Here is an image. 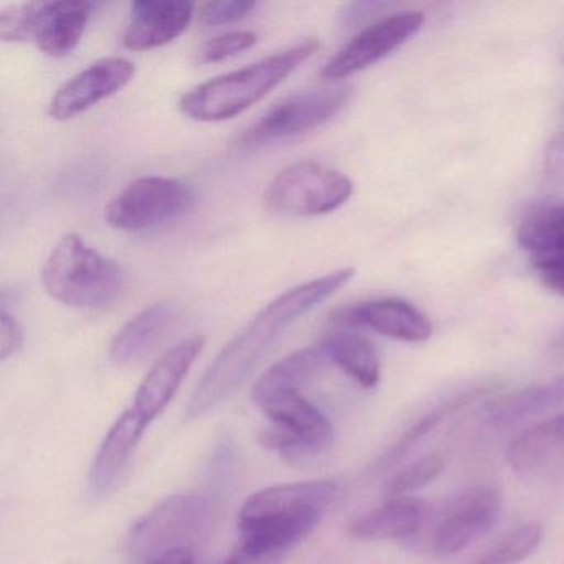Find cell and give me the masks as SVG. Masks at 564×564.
<instances>
[{"label": "cell", "instance_id": "6da1fadb", "mask_svg": "<svg viewBox=\"0 0 564 564\" xmlns=\"http://www.w3.org/2000/svg\"><path fill=\"white\" fill-rule=\"evenodd\" d=\"M355 275L352 269L336 270L325 276L310 280L286 290L263 306L249 325L230 339L204 372L199 384L187 402L184 417L187 421L203 417L229 399L243 384L256 366L265 358L273 343L300 316L335 295Z\"/></svg>", "mask_w": 564, "mask_h": 564}, {"label": "cell", "instance_id": "7a4b0ae2", "mask_svg": "<svg viewBox=\"0 0 564 564\" xmlns=\"http://www.w3.org/2000/svg\"><path fill=\"white\" fill-rule=\"evenodd\" d=\"M338 497L339 484L332 478L263 488L240 508V541L290 554Z\"/></svg>", "mask_w": 564, "mask_h": 564}, {"label": "cell", "instance_id": "3957f363", "mask_svg": "<svg viewBox=\"0 0 564 564\" xmlns=\"http://www.w3.org/2000/svg\"><path fill=\"white\" fill-rule=\"evenodd\" d=\"M318 48V42L308 39L256 64L197 85L181 98V110L197 121L230 120L259 104Z\"/></svg>", "mask_w": 564, "mask_h": 564}, {"label": "cell", "instance_id": "277c9868", "mask_svg": "<svg viewBox=\"0 0 564 564\" xmlns=\"http://www.w3.org/2000/svg\"><path fill=\"white\" fill-rule=\"evenodd\" d=\"M52 299L74 308H107L127 289V275L115 260L68 234L48 253L42 269Z\"/></svg>", "mask_w": 564, "mask_h": 564}, {"label": "cell", "instance_id": "5b68a950", "mask_svg": "<svg viewBox=\"0 0 564 564\" xmlns=\"http://www.w3.org/2000/svg\"><path fill=\"white\" fill-rule=\"evenodd\" d=\"M217 503L209 495H174L143 514L128 533L127 547L137 563L174 551H197L216 523Z\"/></svg>", "mask_w": 564, "mask_h": 564}, {"label": "cell", "instance_id": "8992f818", "mask_svg": "<svg viewBox=\"0 0 564 564\" xmlns=\"http://www.w3.org/2000/svg\"><path fill=\"white\" fill-rule=\"evenodd\" d=\"M267 417L259 442L290 462L306 460L328 451L333 425L303 392H283L256 402Z\"/></svg>", "mask_w": 564, "mask_h": 564}, {"label": "cell", "instance_id": "52a82bcc", "mask_svg": "<svg viewBox=\"0 0 564 564\" xmlns=\"http://www.w3.org/2000/svg\"><path fill=\"white\" fill-rule=\"evenodd\" d=\"M351 194L352 183L345 174L316 161H300L273 177L265 199L275 213L313 217L333 213Z\"/></svg>", "mask_w": 564, "mask_h": 564}, {"label": "cell", "instance_id": "ba28073f", "mask_svg": "<svg viewBox=\"0 0 564 564\" xmlns=\"http://www.w3.org/2000/svg\"><path fill=\"white\" fill-rule=\"evenodd\" d=\"M193 204V189L183 181L140 177L108 204L105 219L115 229L144 232L180 219Z\"/></svg>", "mask_w": 564, "mask_h": 564}, {"label": "cell", "instance_id": "9c48e42d", "mask_svg": "<svg viewBox=\"0 0 564 564\" xmlns=\"http://www.w3.org/2000/svg\"><path fill=\"white\" fill-rule=\"evenodd\" d=\"M351 95L349 85L293 95L270 108L256 124L243 131L237 143L242 148H257L308 133L336 117L348 105Z\"/></svg>", "mask_w": 564, "mask_h": 564}, {"label": "cell", "instance_id": "30bf717a", "mask_svg": "<svg viewBox=\"0 0 564 564\" xmlns=\"http://www.w3.org/2000/svg\"><path fill=\"white\" fill-rule=\"evenodd\" d=\"M503 497L494 485L468 488L448 501L432 533V551L454 556L484 534L490 533L501 513Z\"/></svg>", "mask_w": 564, "mask_h": 564}, {"label": "cell", "instance_id": "8fae6325", "mask_svg": "<svg viewBox=\"0 0 564 564\" xmlns=\"http://www.w3.org/2000/svg\"><path fill=\"white\" fill-rule=\"evenodd\" d=\"M424 14L417 11L399 12L369 25L349 41L328 64L323 67L319 77L325 80H341L371 67L376 62L391 55L414 37L422 25Z\"/></svg>", "mask_w": 564, "mask_h": 564}, {"label": "cell", "instance_id": "7c38bea8", "mask_svg": "<svg viewBox=\"0 0 564 564\" xmlns=\"http://www.w3.org/2000/svg\"><path fill=\"white\" fill-rule=\"evenodd\" d=\"M134 74L137 67L128 58L108 57L95 62L58 88L48 105V115L54 120H70L120 91L133 80Z\"/></svg>", "mask_w": 564, "mask_h": 564}, {"label": "cell", "instance_id": "4fadbf2b", "mask_svg": "<svg viewBox=\"0 0 564 564\" xmlns=\"http://www.w3.org/2000/svg\"><path fill=\"white\" fill-rule=\"evenodd\" d=\"M541 283L564 296V206L541 207L528 214L518 230Z\"/></svg>", "mask_w": 564, "mask_h": 564}, {"label": "cell", "instance_id": "5bb4252c", "mask_svg": "<svg viewBox=\"0 0 564 564\" xmlns=\"http://www.w3.org/2000/svg\"><path fill=\"white\" fill-rule=\"evenodd\" d=\"M206 339L204 336H191L173 348L167 349L141 381L134 395V411L151 424L163 414L164 409L173 401L181 382L203 352Z\"/></svg>", "mask_w": 564, "mask_h": 564}, {"label": "cell", "instance_id": "9a60e30c", "mask_svg": "<svg viewBox=\"0 0 564 564\" xmlns=\"http://www.w3.org/2000/svg\"><path fill=\"white\" fill-rule=\"evenodd\" d=\"M148 425L150 424L133 408L124 411L115 421L91 465L88 485L94 497H108L120 487Z\"/></svg>", "mask_w": 564, "mask_h": 564}, {"label": "cell", "instance_id": "2e32d148", "mask_svg": "<svg viewBox=\"0 0 564 564\" xmlns=\"http://www.w3.org/2000/svg\"><path fill=\"white\" fill-rule=\"evenodd\" d=\"M333 319L339 325L362 326L399 341L421 343L431 338L432 335V325L427 316L411 303L399 299L359 303V305L339 310Z\"/></svg>", "mask_w": 564, "mask_h": 564}, {"label": "cell", "instance_id": "e0dca14e", "mask_svg": "<svg viewBox=\"0 0 564 564\" xmlns=\"http://www.w3.org/2000/svg\"><path fill=\"white\" fill-rule=\"evenodd\" d=\"M194 4L174 0H140L131 6V21L123 34L130 51H151L176 41L193 21Z\"/></svg>", "mask_w": 564, "mask_h": 564}, {"label": "cell", "instance_id": "ac0fdd59", "mask_svg": "<svg viewBox=\"0 0 564 564\" xmlns=\"http://www.w3.org/2000/svg\"><path fill=\"white\" fill-rule=\"evenodd\" d=\"M181 308L163 300L134 315L113 338L110 358L118 366H133L153 355L180 322Z\"/></svg>", "mask_w": 564, "mask_h": 564}, {"label": "cell", "instance_id": "d6986e66", "mask_svg": "<svg viewBox=\"0 0 564 564\" xmlns=\"http://www.w3.org/2000/svg\"><path fill=\"white\" fill-rule=\"evenodd\" d=\"M507 460L524 477H547L564 470V415L521 432L508 445Z\"/></svg>", "mask_w": 564, "mask_h": 564}, {"label": "cell", "instance_id": "ffe728a7", "mask_svg": "<svg viewBox=\"0 0 564 564\" xmlns=\"http://www.w3.org/2000/svg\"><path fill=\"white\" fill-rule=\"evenodd\" d=\"M432 514V507L422 498L389 497L379 508L356 518L349 533L365 541H404L421 533Z\"/></svg>", "mask_w": 564, "mask_h": 564}, {"label": "cell", "instance_id": "44dd1931", "mask_svg": "<svg viewBox=\"0 0 564 564\" xmlns=\"http://www.w3.org/2000/svg\"><path fill=\"white\" fill-rule=\"evenodd\" d=\"M90 14V2H41L35 44L51 57H65L82 41Z\"/></svg>", "mask_w": 564, "mask_h": 564}, {"label": "cell", "instance_id": "7402d4cb", "mask_svg": "<svg viewBox=\"0 0 564 564\" xmlns=\"http://www.w3.org/2000/svg\"><path fill=\"white\" fill-rule=\"evenodd\" d=\"M329 362L332 361L322 345L299 349L285 356L260 376L253 386V402L283 392H302L322 375Z\"/></svg>", "mask_w": 564, "mask_h": 564}, {"label": "cell", "instance_id": "603a6c76", "mask_svg": "<svg viewBox=\"0 0 564 564\" xmlns=\"http://www.w3.org/2000/svg\"><path fill=\"white\" fill-rule=\"evenodd\" d=\"M563 401L564 378H557L488 402L484 409V421L491 427H508Z\"/></svg>", "mask_w": 564, "mask_h": 564}, {"label": "cell", "instance_id": "cb8c5ba5", "mask_svg": "<svg viewBox=\"0 0 564 564\" xmlns=\"http://www.w3.org/2000/svg\"><path fill=\"white\" fill-rule=\"evenodd\" d=\"M333 365L341 368L362 388H375L381 378V365L375 346L351 332H336L322 343Z\"/></svg>", "mask_w": 564, "mask_h": 564}, {"label": "cell", "instance_id": "d4e9b609", "mask_svg": "<svg viewBox=\"0 0 564 564\" xmlns=\"http://www.w3.org/2000/svg\"><path fill=\"white\" fill-rule=\"evenodd\" d=\"M484 392L478 389V391L465 392V394L458 395V398L451 399V401L442 404L441 408L434 409V411L429 412L427 415L421 419L417 424L412 425L398 442H395L394 447L389 448L388 454L382 455L379 458L378 464H376V468H379L378 471L386 470V468L392 467V465L398 464L412 447L419 444L422 438L427 437L434 429H437L448 415L455 414L458 409L465 408V405L470 404L475 399L480 398Z\"/></svg>", "mask_w": 564, "mask_h": 564}, {"label": "cell", "instance_id": "484cf974", "mask_svg": "<svg viewBox=\"0 0 564 564\" xmlns=\"http://www.w3.org/2000/svg\"><path fill=\"white\" fill-rule=\"evenodd\" d=\"M544 530L540 523L518 524L495 540L474 564H517L534 553L543 541Z\"/></svg>", "mask_w": 564, "mask_h": 564}, {"label": "cell", "instance_id": "4316f807", "mask_svg": "<svg viewBox=\"0 0 564 564\" xmlns=\"http://www.w3.org/2000/svg\"><path fill=\"white\" fill-rule=\"evenodd\" d=\"M444 457L441 454L425 455L399 470L386 488L388 497H408L412 491L421 490L435 480L444 470Z\"/></svg>", "mask_w": 564, "mask_h": 564}, {"label": "cell", "instance_id": "83f0119b", "mask_svg": "<svg viewBox=\"0 0 564 564\" xmlns=\"http://www.w3.org/2000/svg\"><path fill=\"white\" fill-rule=\"evenodd\" d=\"M41 2L15 4L0 14V37L6 42H24L34 39Z\"/></svg>", "mask_w": 564, "mask_h": 564}, {"label": "cell", "instance_id": "f1b7e54d", "mask_svg": "<svg viewBox=\"0 0 564 564\" xmlns=\"http://www.w3.org/2000/svg\"><path fill=\"white\" fill-rule=\"evenodd\" d=\"M257 42V35L252 32H229V34L219 35L210 39L197 52V62L199 64H217L234 57L240 52L252 47Z\"/></svg>", "mask_w": 564, "mask_h": 564}, {"label": "cell", "instance_id": "f546056e", "mask_svg": "<svg viewBox=\"0 0 564 564\" xmlns=\"http://www.w3.org/2000/svg\"><path fill=\"white\" fill-rule=\"evenodd\" d=\"M257 8V2L250 0H220L209 2L200 9L199 19L204 25H223L240 21Z\"/></svg>", "mask_w": 564, "mask_h": 564}, {"label": "cell", "instance_id": "4dcf8cb0", "mask_svg": "<svg viewBox=\"0 0 564 564\" xmlns=\"http://www.w3.org/2000/svg\"><path fill=\"white\" fill-rule=\"evenodd\" d=\"M286 556L289 554L282 553V551L269 550V547L240 541L239 546L220 564H282Z\"/></svg>", "mask_w": 564, "mask_h": 564}, {"label": "cell", "instance_id": "1f68e13d", "mask_svg": "<svg viewBox=\"0 0 564 564\" xmlns=\"http://www.w3.org/2000/svg\"><path fill=\"white\" fill-rule=\"evenodd\" d=\"M24 346V333L21 325L6 310L0 313V356L9 359L18 355Z\"/></svg>", "mask_w": 564, "mask_h": 564}, {"label": "cell", "instance_id": "d6a6232c", "mask_svg": "<svg viewBox=\"0 0 564 564\" xmlns=\"http://www.w3.org/2000/svg\"><path fill=\"white\" fill-rule=\"evenodd\" d=\"M544 173L551 183L564 184V131L557 134L544 151Z\"/></svg>", "mask_w": 564, "mask_h": 564}, {"label": "cell", "instance_id": "836d02e7", "mask_svg": "<svg viewBox=\"0 0 564 564\" xmlns=\"http://www.w3.org/2000/svg\"><path fill=\"white\" fill-rule=\"evenodd\" d=\"M144 564H197V551H174V553L163 554L154 557Z\"/></svg>", "mask_w": 564, "mask_h": 564}, {"label": "cell", "instance_id": "e575fe53", "mask_svg": "<svg viewBox=\"0 0 564 564\" xmlns=\"http://www.w3.org/2000/svg\"><path fill=\"white\" fill-rule=\"evenodd\" d=\"M556 346H557V348L561 349V351H564V333H563V335H561V338L557 339Z\"/></svg>", "mask_w": 564, "mask_h": 564}]
</instances>
